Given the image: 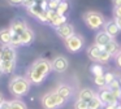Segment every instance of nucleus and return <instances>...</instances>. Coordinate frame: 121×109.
Returning a JSON list of instances; mask_svg holds the SVG:
<instances>
[{
  "label": "nucleus",
  "instance_id": "nucleus-1",
  "mask_svg": "<svg viewBox=\"0 0 121 109\" xmlns=\"http://www.w3.org/2000/svg\"><path fill=\"white\" fill-rule=\"evenodd\" d=\"M51 70H52V64H51V61L44 60V59L37 60V61L29 67L26 78L30 83L39 84V83H42L43 80L46 79V77L50 74Z\"/></svg>",
  "mask_w": 121,
  "mask_h": 109
},
{
  "label": "nucleus",
  "instance_id": "nucleus-2",
  "mask_svg": "<svg viewBox=\"0 0 121 109\" xmlns=\"http://www.w3.org/2000/svg\"><path fill=\"white\" fill-rule=\"evenodd\" d=\"M30 90V82L25 77H13L9 82V91L16 97H22L27 95Z\"/></svg>",
  "mask_w": 121,
  "mask_h": 109
},
{
  "label": "nucleus",
  "instance_id": "nucleus-3",
  "mask_svg": "<svg viewBox=\"0 0 121 109\" xmlns=\"http://www.w3.org/2000/svg\"><path fill=\"white\" fill-rule=\"evenodd\" d=\"M65 103H66V100H64L56 91L46 93L42 97V105L44 109H57L60 106H63Z\"/></svg>",
  "mask_w": 121,
  "mask_h": 109
},
{
  "label": "nucleus",
  "instance_id": "nucleus-4",
  "mask_svg": "<svg viewBox=\"0 0 121 109\" xmlns=\"http://www.w3.org/2000/svg\"><path fill=\"white\" fill-rule=\"evenodd\" d=\"M83 21L91 30H98L102 26H104V17L98 12H86L83 14Z\"/></svg>",
  "mask_w": 121,
  "mask_h": 109
},
{
  "label": "nucleus",
  "instance_id": "nucleus-5",
  "mask_svg": "<svg viewBox=\"0 0 121 109\" xmlns=\"http://www.w3.org/2000/svg\"><path fill=\"white\" fill-rule=\"evenodd\" d=\"M16 61V49L12 46H1L0 47V64L4 62H14Z\"/></svg>",
  "mask_w": 121,
  "mask_h": 109
},
{
  "label": "nucleus",
  "instance_id": "nucleus-6",
  "mask_svg": "<svg viewBox=\"0 0 121 109\" xmlns=\"http://www.w3.org/2000/svg\"><path fill=\"white\" fill-rule=\"evenodd\" d=\"M65 47L68 48L69 52L76 53V52H78L79 49L83 47V39H82V36L76 35V34H74L73 36H70L69 39H66V40H65Z\"/></svg>",
  "mask_w": 121,
  "mask_h": 109
},
{
  "label": "nucleus",
  "instance_id": "nucleus-7",
  "mask_svg": "<svg viewBox=\"0 0 121 109\" xmlns=\"http://www.w3.org/2000/svg\"><path fill=\"white\" fill-rule=\"evenodd\" d=\"M47 14H48V23L53 27H60V26L66 23V17L65 16L59 14L56 10H48L47 9Z\"/></svg>",
  "mask_w": 121,
  "mask_h": 109
},
{
  "label": "nucleus",
  "instance_id": "nucleus-8",
  "mask_svg": "<svg viewBox=\"0 0 121 109\" xmlns=\"http://www.w3.org/2000/svg\"><path fill=\"white\" fill-rule=\"evenodd\" d=\"M52 64V70H55V71H59V73H63L65 71L66 69H68V60H66V57L64 56H57L53 59V61L51 62Z\"/></svg>",
  "mask_w": 121,
  "mask_h": 109
},
{
  "label": "nucleus",
  "instance_id": "nucleus-9",
  "mask_svg": "<svg viewBox=\"0 0 121 109\" xmlns=\"http://www.w3.org/2000/svg\"><path fill=\"white\" fill-rule=\"evenodd\" d=\"M56 34H57L60 38H63L64 40H66V39H69L70 36L74 35V27L70 23H65V25H63V26L56 29Z\"/></svg>",
  "mask_w": 121,
  "mask_h": 109
},
{
  "label": "nucleus",
  "instance_id": "nucleus-10",
  "mask_svg": "<svg viewBox=\"0 0 121 109\" xmlns=\"http://www.w3.org/2000/svg\"><path fill=\"white\" fill-rule=\"evenodd\" d=\"M26 29H27V25L25 23L24 20H21V18H14L11 22V26H9V30L13 34H18V35H21Z\"/></svg>",
  "mask_w": 121,
  "mask_h": 109
},
{
  "label": "nucleus",
  "instance_id": "nucleus-11",
  "mask_svg": "<svg viewBox=\"0 0 121 109\" xmlns=\"http://www.w3.org/2000/svg\"><path fill=\"white\" fill-rule=\"evenodd\" d=\"M99 97L103 101V104H118V100L113 95V92L111 90H108L107 87L102 90V92L99 93Z\"/></svg>",
  "mask_w": 121,
  "mask_h": 109
},
{
  "label": "nucleus",
  "instance_id": "nucleus-12",
  "mask_svg": "<svg viewBox=\"0 0 121 109\" xmlns=\"http://www.w3.org/2000/svg\"><path fill=\"white\" fill-rule=\"evenodd\" d=\"M104 31L113 39V38H116V36L118 35V33H120V27H118L117 23L115 22V20L108 21V22L104 23Z\"/></svg>",
  "mask_w": 121,
  "mask_h": 109
},
{
  "label": "nucleus",
  "instance_id": "nucleus-13",
  "mask_svg": "<svg viewBox=\"0 0 121 109\" xmlns=\"http://www.w3.org/2000/svg\"><path fill=\"white\" fill-rule=\"evenodd\" d=\"M111 40H112V38H111V36L108 35V34L105 33L104 30H103V31H99V33L96 34V36H95V44H96V46H99L100 48L105 47Z\"/></svg>",
  "mask_w": 121,
  "mask_h": 109
},
{
  "label": "nucleus",
  "instance_id": "nucleus-14",
  "mask_svg": "<svg viewBox=\"0 0 121 109\" xmlns=\"http://www.w3.org/2000/svg\"><path fill=\"white\" fill-rule=\"evenodd\" d=\"M102 51H103V48H100L96 44H92V46H90L89 48H87V56H89L92 61H99Z\"/></svg>",
  "mask_w": 121,
  "mask_h": 109
},
{
  "label": "nucleus",
  "instance_id": "nucleus-15",
  "mask_svg": "<svg viewBox=\"0 0 121 109\" xmlns=\"http://www.w3.org/2000/svg\"><path fill=\"white\" fill-rule=\"evenodd\" d=\"M21 42H22V46H29V44H31L33 42H34L35 39V35H34V31L31 30V29L27 27L26 30L24 31V33L21 34Z\"/></svg>",
  "mask_w": 121,
  "mask_h": 109
},
{
  "label": "nucleus",
  "instance_id": "nucleus-16",
  "mask_svg": "<svg viewBox=\"0 0 121 109\" xmlns=\"http://www.w3.org/2000/svg\"><path fill=\"white\" fill-rule=\"evenodd\" d=\"M95 96H96V93H95L94 90H91V88H83V90L79 91L78 99H79V100L86 101V103H90Z\"/></svg>",
  "mask_w": 121,
  "mask_h": 109
},
{
  "label": "nucleus",
  "instance_id": "nucleus-17",
  "mask_svg": "<svg viewBox=\"0 0 121 109\" xmlns=\"http://www.w3.org/2000/svg\"><path fill=\"white\" fill-rule=\"evenodd\" d=\"M11 40H12V31L9 30V27L0 30V43H1V46H11Z\"/></svg>",
  "mask_w": 121,
  "mask_h": 109
},
{
  "label": "nucleus",
  "instance_id": "nucleus-18",
  "mask_svg": "<svg viewBox=\"0 0 121 109\" xmlns=\"http://www.w3.org/2000/svg\"><path fill=\"white\" fill-rule=\"evenodd\" d=\"M46 10H47L46 7H43V5H40V4H34V5H31V7L27 9V12H29V14H31L33 17L38 18L39 16H42Z\"/></svg>",
  "mask_w": 121,
  "mask_h": 109
},
{
  "label": "nucleus",
  "instance_id": "nucleus-19",
  "mask_svg": "<svg viewBox=\"0 0 121 109\" xmlns=\"http://www.w3.org/2000/svg\"><path fill=\"white\" fill-rule=\"evenodd\" d=\"M103 49H104L105 52H108V53L111 54V56H113V54H117L118 52H120V46H118V43L116 40H111L109 43L107 44L105 47H103Z\"/></svg>",
  "mask_w": 121,
  "mask_h": 109
},
{
  "label": "nucleus",
  "instance_id": "nucleus-20",
  "mask_svg": "<svg viewBox=\"0 0 121 109\" xmlns=\"http://www.w3.org/2000/svg\"><path fill=\"white\" fill-rule=\"evenodd\" d=\"M56 92H57L64 100H68V99L72 96V88L69 87V86H66V84H61V86H59V88L56 90Z\"/></svg>",
  "mask_w": 121,
  "mask_h": 109
},
{
  "label": "nucleus",
  "instance_id": "nucleus-21",
  "mask_svg": "<svg viewBox=\"0 0 121 109\" xmlns=\"http://www.w3.org/2000/svg\"><path fill=\"white\" fill-rule=\"evenodd\" d=\"M103 105H104V104H103L102 100H100L99 95H96V96H95V97L89 103V109H102Z\"/></svg>",
  "mask_w": 121,
  "mask_h": 109
},
{
  "label": "nucleus",
  "instance_id": "nucleus-22",
  "mask_svg": "<svg viewBox=\"0 0 121 109\" xmlns=\"http://www.w3.org/2000/svg\"><path fill=\"white\" fill-rule=\"evenodd\" d=\"M68 9H69V3L66 1V0H64V1H61L60 4H59V8H57L56 12L61 16H65V13L68 12Z\"/></svg>",
  "mask_w": 121,
  "mask_h": 109
},
{
  "label": "nucleus",
  "instance_id": "nucleus-23",
  "mask_svg": "<svg viewBox=\"0 0 121 109\" xmlns=\"http://www.w3.org/2000/svg\"><path fill=\"white\" fill-rule=\"evenodd\" d=\"M94 83L100 88H105L107 87V82L104 79V75H98V77H94Z\"/></svg>",
  "mask_w": 121,
  "mask_h": 109
},
{
  "label": "nucleus",
  "instance_id": "nucleus-24",
  "mask_svg": "<svg viewBox=\"0 0 121 109\" xmlns=\"http://www.w3.org/2000/svg\"><path fill=\"white\" fill-rule=\"evenodd\" d=\"M91 73L94 74V77H98V75H104V73H103V66L99 64H94L91 66Z\"/></svg>",
  "mask_w": 121,
  "mask_h": 109
},
{
  "label": "nucleus",
  "instance_id": "nucleus-25",
  "mask_svg": "<svg viewBox=\"0 0 121 109\" xmlns=\"http://www.w3.org/2000/svg\"><path fill=\"white\" fill-rule=\"evenodd\" d=\"M11 46L12 47H20L22 46V42H21V36L18 35V34H13L12 33V40H11Z\"/></svg>",
  "mask_w": 121,
  "mask_h": 109
},
{
  "label": "nucleus",
  "instance_id": "nucleus-26",
  "mask_svg": "<svg viewBox=\"0 0 121 109\" xmlns=\"http://www.w3.org/2000/svg\"><path fill=\"white\" fill-rule=\"evenodd\" d=\"M9 104H11V109H26V105L21 100H17V99L9 101Z\"/></svg>",
  "mask_w": 121,
  "mask_h": 109
},
{
  "label": "nucleus",
  "instance_id": "nucleus-27",
  "mask_svg": "<svg viewBox=\"0 0 121 109\" xmlns=\"http://www.w3.org/2000/svg\"><path fill=\"white\" fill-rule=\"evenodd\" d=\"M109 59H111V54L103 49L102 53H100V57H99V61H98V62H100V64H105V62L109 61Z\"/></svg>",
  "mask_w": 121,
  "mask_h": 109
},
{
  "label": "nucleus",
  "instance_id": "nucleus-28",
  "mask_svg": "<svg viewBox=\"0 0 121 109\" xmlns=\"http://www.w3.org/2000/svg\"><path fill=\"white\" fill-rule=\"evenodd\" d=\"M74 109H89V103L78 99L76 101V104H74Z\"/></svg>",
  "mask_w": 121,
  "mask_h": 109
},
{
  "label": "nucleus",
  "instance_id": "nucleus-29",
  "mask_svg": "<svg viewBox=\"0 0 121 109\" xmlns=\"http://www.w3.org/2000/svg\"><path fill=\"white\" fill-rule=\"evenodd\" d=\"M60 3L61 1H57V0H50V1L47 3V9L48 10H57Z\"/></svg>",
  "mask_w": 121,
  "mask_h": 109
},
{
  "label": "nucleus",
  "instance_id": "nucleus-30",
  "mask_svg": "<svg viewBox=\"0 0 121 109\" xmlns=\"http://www.w3.org/2000/svg\"><path fill=\"white\" fill-rule=\"evenodd\" d=\"M107 88H108V90H111V91H113V90H120V88H121V86H120V80H118V79L112 80V82H111L107 86Z\"/></svg>",
  "mask_w": 121,
  "mask_h": 109
},
{
  "label": "nucleus",
  "instance_id": "nucleus-31",
  "mask_svg": "<svg viewBox=\"0 0 121 109\" xmlns=\"http://www.w3.org/2000/svg\"><path fill=\"white\" fill-rule=\"evenodd\" d=\"M104 79H105L107 86H108L112 80H115V74H112V73H105V74H104Z\"/></svg>",
  "mask_w": 121,
  "mask_h": 109
},
{
  "label": "nucleus",
  "instance_id": "nucleus-32",
  "mask_svg": "<svg viewBox=\"0 0 121 109\" xmlns=\"http://www.w3.org/2000/svg\"><path fill=\"white\" fill-rule=\"evenodd\" d=\"M34 4H35V0H24V1H22V5H24L26 9H29V8Z\"/></svg>",
  "mask_w": 121,
  "mask_h": 109
},
{
  "label": "nucleus",
  "instance_id": "nucleus-33",
  "mask_svg": "<svg viewBox=\"0 0 121 109\" xmlns=\"http://www.w3.org/2000/svg\"><path fill=\"white\" fill-rule=\"evenodd\" d=\"M7 1H8L11 5L17 7V5H22V1H24V0H7Z\"/></svg>",
  "mask_w": 121,
  "mask_h": 109
},
{
  "label": "nucleus",
  "instance_id": "nucleus-34",
  "mask_svg": "<svg viewBox=\"0 0 121 109\" xmlns=\"http://www.w3.org/2000/svg\"><path fill=\"white\" fill-rule=\"evenodd\" d=\"M113 14H115V17H121V7H117L113 9Z\"/></svg>",
  "mask_w": 121,
  "mask_h": 109
},
{
  "label": "nucleus",
  "instance_id": "nucleus-35",
  "mask_svg": "<svg viewBox=\"0 0 121 109\" xmlns=\"http://www.w3.org/2000/svg\"><path fill=\"white\" fill-rule=\"evenodd\" d=\"M117 104H104L103 105V109H116Z\"/></svg>",
  "mask_w": 121,
  "mask_h": 109
},
{
  "label": "nucleus",
  "instance_id": "nucleus-36",
  "mask_svg": "<svg viewBox=\"0 0 121 109\" xmlns=\"http://www.w3.org/2000/svg\"><path fill=\"white\" fill-rule=\"evenodd\" d=\"M0 109H11V104H9V101H4V103L0 105Z\"/></svg>",
  "mask_w": 121,
  "mask_h": 109
},
{
  "label": "nucleus",
  "instance_id": "nucleus-37",
  "mask_svg": "<svg viewBox=\"0 0 121 109\" xmlns=\"http://www.w3.org/2000/svg\"><path fill=\"white\" fill-rule=\"evenodd\" d=\"M116 62H117V65L121 67V51L116 54Z\"/></svg>",
  "mask_w": 121,
  "mask_h": 109
},
{
  "label": "nucleus",
  "instance_id": "nucleus-38",
  "mask_svg": "<svg viewBox=\"0 0 121 109\" xmlns=\"http://www.w3.org/2000/svg\"><path fill=\"white\" fill-rule=\"evenodd\" d=\"M112 4H113V7H115V8L121 7V0H112Z\"/></svg>",
  "mask_w": 121,
  "mask_h": 109
},
{
  "label": "nucleus",
  "instance_id": "nucleus-39",
  "mask_svg": "<svg viewBox=\"0 0 121 109\" xmlns=\"http://www.w3.org/2000/svg\"><path fill=\"white\" fill-rule=\"evenodd\" d=\"M115 22L117 23V26L120 27V30H121V17H115Z\"/></svg>",
  "mask_w": 121,
  "mask_h": 109
},
{
  "label": "nucleus",
  "instance_id": "nucleus-40",
  "mask_svg": "<svg viewBox=\"0 0 121 109\" xmlns=\"http://www.w3.org/2000/svg\"><path fill=\"white\" fill-rule=\"evenodd\" d=\"M4 101H5V100H4V96L1 95V93H0V105H1V104H3Z\"/></svg>",
  "mask_w": 121,
  "mask_h": 109
},
{
  "label": "nucleus",
  "instance_id": "nucleus-41",
  "mask_svg": "<svg viewBox=\"0 0 121 109\" xmlns=\"http://www.w3.org/2000/svg\"><path fill=\"white\" fill-rule=\"evenodd\" d=\"M4 71H3V67H1V64H0V75H3Z\"/></svg>",
  "mask_w": 121,
  "mask_h": 109
},
{
  "label": "nucleus",
  "instance_id": "nucleus-42",
  "mask_svg": "<svg viewBox=\"0 0 121 109\" xmlns=\"http://www.w3.org/2000/svg\"><path fill=\"white\" fill-rule=\"evenodd\" d=\"M116 109H121V105H120V104H117V106H116Z\"/></svg>",
  "mask_w": 121,
  "mask_h": 109
},
{
  "label": "nucleus",
  "instance_id": "nucleus-43",
  "mask_svg": "<svg viewBox=\"0 0 121 109\" xmlns=\"http://www.w3.org/2000/svg\"><path fill=\"white\" fill-rule=\"evenodd\" d=\"M118 80H120V86H121V78H120V79H118Z\"/></svg>",
  "mask_w": 121,
  "mask_h": 109
},
{
  "label": "nucleus",
  "instance_id": "nucleus-44",
  "mask_svg": "<svg viewBox=\"0 0 121 109\" xmlns=\"http://www.w3.org/2000/svg\"><path fill=\"white\" fill-rule=\"evenodd\" d=\"M44 1H46V3H48V1H50V0H44Z\"/></svg>",
  "mask_w": 121,
  "mask_h": 109
},
{
  "label": "nucleus",
  "instance_id": "nucleus-45",
  "mask_svg": "<svg viewBox=\"0 0 121 109\" xmlns=\"http://www.w3.org/2000/svg\"><path fill=\"white\" fill-rule=\"evenodd\" d=\"M57 1H64V0H57Z\"/></svg>",
  "mask_w": 121,
  "mask_h": 109
}]
</instances>
